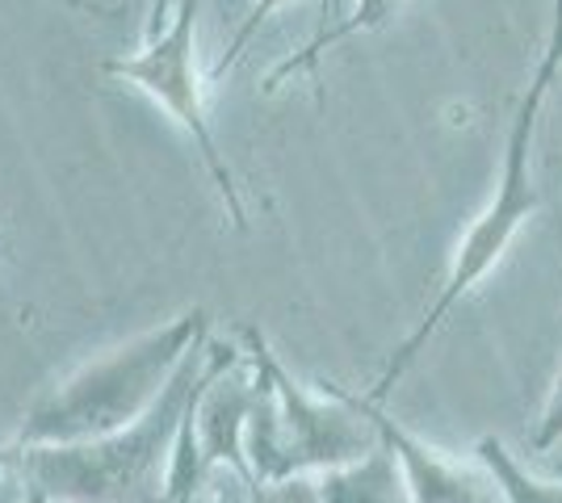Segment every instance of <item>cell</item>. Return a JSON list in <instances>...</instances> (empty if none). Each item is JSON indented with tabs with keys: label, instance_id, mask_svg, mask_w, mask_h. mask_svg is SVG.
<instances>
[{
	"label": "cell",
	"instance_id": "4",
	"mask_svg": "<svg viewBox=\"0 0 562 503\" xmlns=\"http://www.w3.org/2000/svg\"><path fill=\"white\" fill-rule=\"evenodd\" d=\"M206 340L181 361L165 395L135 424L80 445H22L30 495L71 503H165L168 457L206 369Z\"/></svg>",
	"mask_w": 562,
	"mask_h": 503
},
{
	"label": "cell",
	"instance_id": "1",
	"mask_svg": "<svg viewBox=\"0 0 562 503\" xmlns=\"http://www.w3.org/2000/svg\"><path fill=\"white\" fill-rule=\"evenodd\" d=\"M559 68H562V0H554L550 43L541 50L538 76L529 80V89H525V96H520V105H516V114H513L508 139H504V164H499L495 193L487 197V206L479 210V218L467 227V236L458 240L453 256H449L446 282L437 289V298L428 302V311L420 315V323H416V328L407 332V340L386 357L382 374H378L374 386L366 390L370 403H386V395H391L398 378L416 365V357L428 348V340L446 328V319L462 307V298H470L474 289L483 286V277L508 256V248H513V240L520 236V227L538 215L541 193H538V181H533V147H538L541 110H546V96H550L554 80H559Z\"/></svg>",
	"mask_w": 562,
	"mask_h": 503
},
{
	"label": "cell",
	"instance_id": "2",
	"mask_svg": "<svg viewBox=\"0 0 562 503\" xmlns=\"http://www.w3.org/2000/svg\"><path fill=\"white\" fill-rule=\"evenodd\" d=\"M244 348L257 374V395L244 432L252 482H281L299 475L319 479L382 445L374 411L361 395L340 386L306 390L257 328H244Z\"/></svg>",
	"mask_w": 562,
	"mask_h": 503
},
{
	"label": "cell",
	"instance_id": "17",
	"mask_svg": "<svg viewBox=\"0 0 562 503\" xmlns=\"http://www.w3.org/2000/svg\"><path fill=\"white\" fill-rule=\"evenodd\" d=\"M30 503H71V500H43V495H30Z\"/></svg>",
	"mask_w": 562,
	"mask_h": 503
},
{
	"label": "cell",
	"instance_id": "12",
	"mask_svg": "<svg viewBox=\"0 0 562 503\" xmlns=\"http://www.w3.org/2000/svg\"><path fill=\"white\" fill-rule=\"evenodd\" d=\"M559 441H562V365H559V374H554V386H550L546 403H541L538 428H533V441H529V449L541 457V454H550Z\"/></svg>",
	"mask_w": 562,
	"mask_h": 503
},
{
	"label": "cell",
	"instance_id": "3",
	"mask_svg": "<svg viewBox=\"0 0 562 503\" xmlns=\"http://www.w3.org/2000/svg\"><path fill=\"white\" fill-rule=\"evenodd\" d=\"M206 335V311H186L85 361L64 382H55L47 395L30 403L18 428V445H80L135 424L165 395L181 361Z\"/></svg>",
	"mask_w": 562,
	"mask_h": 503
},
{
	"label": "cell",
	"instance_id": "5",
	"mask_svg": "<svg viewBox=\"0 0 562 503\" xmlns=\"http://www.w3.org/2000/svg\"><path fill=\"white\" fill-rule=\"evenodd\" d=\"M198 22H202V0H172L168 22L156 34H147L139 50L105 59L101 72L117 80V84H131L135 93H143L151 105H160L168 118L186 130V139L193 144L198 160L206 168V176H211V185L218 193L227 218H232V227L244 231L248 227V210H244V197H239L232 164H227L223 147L214 139L211 105H206L211 76L202 72Z\"/></svg>",
	"mask_w": 562,
	"mask_h": 503
},
{
	"label": "cell",
	"instance_id": "14",
	"mask_svg": "<svg viewBox=\"0 0 562 503\" xmlns=\"http://www.w3.org/2000/svg\"><path fill=\"white\" fill-rule=\"evenodd\" d=\"M71 9H80V13H93V18H117L122 9H131L135 0H68Z\"/></svg>",
	"mask_w": 562,
	"mask_h": 503
},
{
	"label": "cell",
	"instance_id": "10",
	"mask_svg": "<svg viewBox=\"0 0 562 503\" xmlns=\"http://www.w3.org/2000/svg\"><path fill=\"white\" fill-rule=\"evenodd\" d=\"M290 4H299V0H252V4H248V13H244V22L235 25V34H232V43H227V50H223V59L211 68V84H218L223 76L235 72V64L248 55V47L257 43L260 30L273 22L281 9H290ZM328 4H331V0H328Z\"/></svg>",
	"mask_w": 562,
	"mask_h": 503
},
{
	"label": "cell",
	"instance_id": "7",
	"mask_svg": "<svg viewBox=\"0 0 562 503\" xmlns=\"http://www.w3.org/2000/svg\"><path fill=\"white\" fill-rule=\"evenodd\" d=\"M412 0H357L345 18H331L324 22L315 34H311V43L303 50H294V55H285L273 72L265 76V84H260V93L273 96L281 93L294 76H311V80H319V64H324V55L331 47H340L345 38H357V34H374L382 25H391L407 9Z\"/></svg>",
	"mask_w": 562,
	"mask_h": 503
},
{
	"label": "cell",
	"instance_id": "15",
	"mask_svg": "<svg viewBox=\"0 0 562 503\" xmlns=\"http://www.w3.org/2000/svg\"><path fill=\"white\" fill-rule=\"evenodd\" d=\"M168 13H172V0H147V22H143V38H147V34H156V30L168 22Z\"/></svg>",
	"mask_w": 562,
	"mask_h": 503
},
{
	"label": "cell",
	"instance_id": "8",
	"mask_svg": "<svg viewBox=\"0 0 562 503\" xmlns=\"http://www.w3.org/2000/svg\"><path fill=\"white\" fill-rule=\"evenodd\" d=\"M315 487H319V503H416L407 475H403V461L386 441L349 466L319 475Z\"/></svg>",
	"mask_w": 562,
	"mask_h": 503
},
{
	"label": "cell",
	"instance_id": "9",
	"mask_svg": "<svg viewBox=\"0 0 562 503\" xmlns=\"http://www.w3.org/2000/svg\"><path fill=\"white\" fill-rule=\"evenodd\" d=\"M474 461L495 479L504 503H562V475H554V470H533L499 436H483L474 445Z\"/></svg>",
	"mask_w": 562,
	"mask_h": 503
},
{
	"label": "cell",
	"instance_id": "16",
	"mask_svg": "<svg viewBox=\"0 0 562 503\" xmlns=\"http://www.w3.org/2000/svg\"><path fill=\"white\" fill-rule=\"evenodd\" d=\"M541 457H546V470H554V475H562V441L554 445V449H550V454H541Z\"/></svg>",
	"mask_w": 562,
	"mask_h": 503
},
{
	"label": "cell",
	"instance_id": "6",
	"mask_svg": "<svg viewBox=\"0 0 562 503\" xmlns=\"http://www.w3.org/2000/svg\"><path fill=\"white\" fill-rule=\"evenodd\" d=\"M366 399V395H361ZM370 403V399H366ZM378 420V432H382V441L395 449V457L403 461V475H407V487H412V495L416 503H504L499 495V487L495 479L474 461H458V457H449L446 449H437V445H428L420 441L416 432H407L398 420H391L382 403H370Z\"/></svg>",
	"mask_w": 562,
	"mask_h": 503
},
{
	"label": "cell",
	"instance_id": "13",
	"mask_svg": "<svg viewBox=\"0 0 562 503\" xmlns=\"http://www.w3.org/2000/svg\"><path fill=\"white\" fill-rule=\"evenodd\" d=\"M0 503H30V475H25V454L18 441L0 449Z\"/></svg>",
	"mask_w": 562,
	"mask_h": 503
},
{
	"label": "cell",
	"instance_id": "11",
	"mask_svg": "<svg viewBox=\"0 0 562 503\" xmlns=\"http://www.w3.org/2000/svg\"><path fill=\"white\" fill-rule=\"evenodd\" d=\"M239 503H319V487H315V479H306V475L281 482H252Z\"/></svg>",
	"mask_w": 562,
	"mask_h": 503
}]
</instances>
